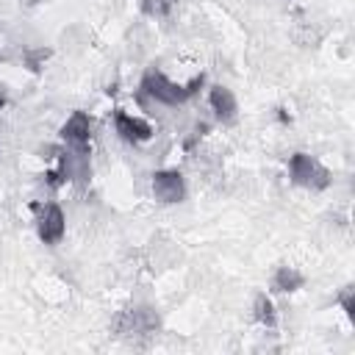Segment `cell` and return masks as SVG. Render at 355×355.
<instances>
[{
    "label": "cell",
    "mask_w": 355,
    "mask_h": 355,
    "mask_svg": "<svg viewBox=\"0 0 355 355\" xmlns=\"http://www.w3.org/2000/svg\"><path fill=\"white\" fill-rule=\"evenodd\" d=\"M200 86H202V75H197L189 86H178L164 72H155V69L144 72V78H141V94L155 100V103H161V105H180V103H186L191 94H197Z\"/></svg>",
    "instance_id": "obj_1"
},
{
    "label": "cell",
    "mask_w": 355,
    "mask_h": 355,
    "mask_svg": "<svg viewBox=\"0 0 355 355\" xmlns=\"http://www.w3.org/2000/svg\"><path fill=\"white\" fill-rule=\"evenodd\" d=\"M158 330V313L153 308H125L111 324V333L128 341H144L153 338Z\"/></svg>",
    "instance_id": "obj_2"
},
{
    "label": "cell",
    "mask_w": 355,
    "mask_h": 355,
    "mask_svg": "<svg viewBox=\"0 0 355 355\" xmlns=\"http://www.w3.org/2000/svg\"><path fill=\"white\" fill-rule=\"evenodd\" d=\"M288 178L294 186H302V189H311V191H319L330 183V172L308 153H294L288 158Z\"/></svg>",
    "instance_id": "obj_3"
},
{
    "label": "cell",
    "mask_w": 355,
    "mask_h": 355,
    "mask_svg": "<svg viewBox=\"0 0 355 355\" xmlns=\"http://www.w3.org/2000/svg\"><path fill=\"white\" fill-rule=\"evenodd\" d=\"M33 211H39V219H36V233L44 244H58L64 239V230H67V219H64V211L55 205V202H47V205H39L33 202L31 205Z\"/></svg>",
    "instance_id": "obj_4"
},
{
    "label": "cell",
    "mask_w": 355,
    "mask_h": 355,
    "mask_svg": "<svg viewBox=\"0 0 355 355\" xmlns=\"http://www.w3.org/2000/svg\"><path fill=\"white\" fill-rule=\"evenodd\" d=\"M153 197L164 205L180 202L186 197V183L178 169H161L153 175Z\"/></svg>",
    "instance_id": "obj_5"
},
{
    "label": "cell",
    "mask_w": 355,
    "mask_h": 355,
    "mask_svg": "<svg viewBox=\"0 0 355 355\" xmlns=\"http://www.w3.org/2000/svg\"><path fill=\"white\" fill-rule=\"evenodd\" d=\"M114 128H116L119 139H125V141H130V144H139V141L153 139V125L144 122V119H139V116H130V114L122 111V108L114 111Z\"/></svg>",
    "instance_id": "obj_6"
},
{
    "label": "cell",
    "mask_w": 355,
    "mask_h": 355,
    "mask_svg": "<svg viewBox=\"0 0 355 355\" xmlns=\"http://www.w3.org/2000/svg\"><path fill=\"white\" fill-rule=\"evenodd\" d=\"M61 139L67 147H89L92 139V119L86 111H75L64 125H61Z\"/></svg>",
    "instance_id": "obj_7"
},
{
    "label": "cell",
    "mask_w": 355,
    "mask_h": 355,
    "mask_svg": "<svg viewBox=\"0 0 355 355\" xmlns=\"http://www.w3.org/2000/svg\"><path fill=\"white\" fill-rule=\"evenodd\" d=\"M208 105H211V111H214V116L219 122H233L236 119L239 105H236V97H233V92L227 86H211Z\"/></svg>",
    "instance_id": "obj_8"
},
{
    "label": "cell",
    "mask_w": 355,
    "mask_h": 355,
    "mask_svg": "<svg viewBox=\"0 0 355 355\" xmlns=\"http://www.w3.org/2000/svg\"><path fill=\"white\" fill-rule=\"evenodd\" d=\"M302 283H305V277L294 266H277V272H275V288L277 291H297Z\"/></svg>",
    "instance_id": "obj_9"
},
{
    "label": "cell",
    "mask_w": 355,
    "mask_h": 355,
    "mask_svg": "<svg viewBox=\"0 0 355 355\" xmlns=\"http://www.w3.org/2000/svg\"><path fill=\"white\" fill-rule=\"evenodd\" d=\"M252 316H255V322H261L263 327H275L277 313H275V305H272V300H269L266 294H258V297H255V302H252Z\"/></svg>",
    "instance_id": "obj_10"
},
{
    "label": "cell",
    "mask_w": 355,
    "mask_h": 355,
    "mask_svg": "<svg viewBox=\"0 0 355 355\" xmlns=\"http://www.w3.org/2000/svg\"><path fill=\"white\" fill-rule=\"evenodd\" d=\"M338 302H341V308L347 311V316L352 319L355 316V300H352V286H347L341 294H338Z\"/></svg>",
    "instance_id": "obj_11"
},
{
    "label": "cell",
    "mask_w": 355,
    "mask_h": 355,
    "mask_svg": "<svg viewBox=\"0 0 355 355\" xmlns=\"http://www.w3.org/2000/svg\"><path fill=\"white\" fill-rule=\"evenodd\" d=\"M166 8H169V3H164V0H147L144 3L147 14H166Z\"/></svg>",
    "instance_id": "obj_12"
},
{
    "label": "cell",
    "mask_w": 355,
    "mask_h": 355,
    "mask_svg": "<svg viewBox=\"0 0 355 355\" xmlns=\"http://www.w3.org/2000/svg\"><path fill=\"white\" fill-rule=\"evenodd\" d=\"M0 105H3V94H0Z\"/></svg>",
    "instance_id": "obj_13"
}]
</instances>
